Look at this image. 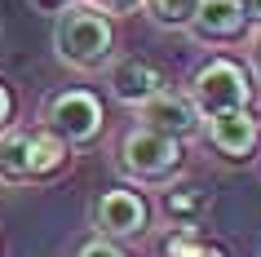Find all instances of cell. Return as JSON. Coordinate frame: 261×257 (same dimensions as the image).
<instances>
[{"label": "cell", "mask_w": 261, "mask_h": 257, "mask_svg": "<svg viewBox=\"0 0 261 257\" xmlns=\"http://www.w3.org/2000/svg\"><path fill=\"white\" fill-rule=\"evenodd\" d=\"M75 257H124V248L115 240H102V235H93V240H84L80 248H75Z\"/></svg>", "instance_id": "16"}, {"label": "cell", "mask_w": 261, "mask_h": 257, "mask_svg": "<svg viewBox=\"0 0 261 257\" xmlns=\"http://www.w3.org/2000/svg\"><path fill=\"white\" fill-rule=\"evenodd\" d=\"M164 257H226L217 244H204L199 230H173L164 240Z\"/></svg>", "instance_id": "14"}, {"label": "cell", "mask_w": 261, "mask_h": 257, "mask_svg": "<svg viewBox=\"0 0 261 257\" xmlns=\"http://www.w3.org/2000/svg\"><path fill=\"white\" fill-rule=\"evenodd\" d=\"M244 62H248V80L252 84H261V22L252 31H248V40H244Z\"/></svg>", "instance_id": "15"}, {"label": "cell", "mask_w": 261, "mask_h": 257, "mask_svg": "<svg viewBox=\"0 0 261 257\" xmlns=\"http://www.w3.org/2000/svg\"><path fill=\"white\" fill-rule=\"evenodd\" d=\"M0 186H31V129H0Z\"/></svg>", "instance_id": "11"}, {"label": "cell", "mask_w": 261, "mask_h": 257, "mask_svg": "<svg viewBox=\"0 0 261 257\" xmlns=\"http://www.w3.org/2000/svg\"><path fill=\"white\" fill-rule=\"evenodd\" d=\"M89 226H93V235L115 240V244L138 240L151 226V204L133 186H111L102 195H93V204H89Z\"/></svg>", "instance_id": "5"}, {"label": "cell", "mask_w": 261, "mask_h": 257, "mask_svg": "<svg viewBox=\"0 0 261 257\" xmlns=\"http://www.w3.org/2000/svg\"><path fill=\"white\" fill-rule=\"evenodd\" d=\"M199 133L208 137V147L217 151L221 160H230V164L252 160V155H257V147H261V120H257L248 107L221 111V115H208Z\"/></svg>", "instance_id": "7"}, {"label": "cell", "mask_w": 261, "mask_h": 257, "mask_svg": "<svg viewBox=\"0 0 261 257\" xmlns=\"http://www.w3.org/2000/svg\"><path fill=\"white\" fill-rule=\"evenodd\" d=\"M5 124H14V94H9V84L0 80V129Z\"/></svg>", "instance_id": "18"}, {"label": "cell", "mask_w": 261, "mask_h": 257, "mask_svg": "<svg viewBox=\"0 0 261 257\" xmlns=\"http://www.w3.org/2000/svg\"><path fill=\"white\" fill-rule=\"evenodd\" d=\"M40 14H58V9H67V5H75V0H31Z\"/></svg>", "instance_id": "19"}, {"label": "cell", "mask_w": 261, "mask_h": 257, "mask_svg": "<svg viewBox=\"0 0 261 257\" xmlns=\"http://www.w3.org/2000/svg\"><path fill=\"white\" fill-rule=\"evenodd\" d=\"M181 164H186V147L177 137L146 129V124H133L115 147V169L133 186H164L181 173Z\"/></svg>", "instance_id": "2"}, {"label": "cell", "mask_w": 261, "mask_h": 257, "mask_svg": "<svg viewBox=\"0 0 261 257\" xmlns=\"http://www.w3.org/2000/svg\"><path fill=\"white\" fill-rule=\"evenodd\" d=\"M107 84H111V98H115V102H124V107L138 111L151 94H160V89L168 84V76L155 67L151 58L120 54V58H111V62H107Z\"/></svg>", "instance_id": "8"}, {"label": "cell", "mask_w": 261, "mask_h": 257, "mask_svg": "<svg viewBox=\"0 0 261 257\" xmlns=\"http://www.w3.org/2000/svg\"><path fill=\"white\" fill-rule=\"evenodd\" d=\"M248 31V18L239 0H195V14L186 22V36L199 44H230Z\"/></svg>", "instance_id": "9"}, {"label": "cell", "mask_w": 261, "mask_h": 257, "mask_svg": "<svg viewBox=\"0 0 261 257\" xmlns=\"http://www.w3.org/2000/svg\"><path fill=\"white\" fill-rule=\"evenodd\" d=\"M213 208V195L204 186H195V182H164V195H160V213L173 222L177 230H199V222L208 217Z\"/></svg>", "instance_id": "10"}, {"label": "cell", "mask_w": 261, "mask_h": 257, "mask_svg": "<svg viewBox=\"0 0 261 257\" xmlns=\"http://www.w3.org/2000/svg\"><path fill=\"white\" fill-rule=\"evenodd\" d=\"M71 169V147L58 142L49 129H31V186L36 182H54Z\"/></svg>", "instance_id": "12"}, {"label": "cell", "mask_w": 261, "mask_h": 257, "mask_svg": "<svg viewBox=\"0 0 261 257\" xmlns=\"http://www.w3.org/2000/svg\"><path fill=\"white\" fill-rule=\"evenodd\" d=\"M138 124L155 129V133L177 137V142H191V137H199V129H204V115L195 111V102H191L186 89H168L164 84L160 94H151L138 107Z\"/></svg>", "instance_id": "6"}, {"label": "cell", "mask_w": 261, "mask_h": 257, "mask_svg": "<svg viewBox=\"0 0 261 257\" xmlns=\"http://www.w3.org/2000/svg\"><path fill=\"white\" fill-rule=\"evenodd\" d=\"M186 94H191L195 111L208 120V115H221V111L248 107V102H252V80H248L244 62H234V58H226V54H213V58H204V62L191 71Z\"/></svg>", "instance_id": "4"}, {"label": "cell", "mask_w": 261, "mask_h": 257, "mask_svg": "<svg viewBox=\"0 0 261 257\" xmlns=\"http://www.w3.org/2000/svg\"><path fill=\"white\" fill-rule=\"evenodd\" d=\"M54 54L62 67L80 71V76H93V71H107V62L115 58V18H107L93 5H67L54 14Z\"/></svg>", "instance_id": "1"}, {"label": "cell", "mask_w": 261, "mask_h": 257, "mask_svg": "<svg viewBox=\"0 0 261 257\" xmlns=\"http://www.w3.org/2000/svg\"><path fill=\"white\" fill-rule=\"evenodd\" d=\"M239 9H244L248 22H261V0H239Z\"/></svg>", "instance_id": "20"}, {"label": "cell", "mask_w": 261, "mask_h": 257, "mask_svg": "<svg viewBox=\"0 0 261 257\" xmlns=\"http://www.w3.org/2000/svg\"><path fill=\"white\" fill-rule=\"evenodd\" d=\"M138 9L151 18L155 27H164V31H186V22H191V14H195V0H142Z\"/></svg>", "instance_id": "13"}, {"label": "cell", "mask_w": 261, "mask_h": 257, "mask_svg": "<svg viewBox=\"0 0 261 257\" xmlns=\"http://www.w3.org/2000/svg\"><path fill=\"white\" fill-rule=\"evenodd\" d=\"M40 129H49L71 151L93 147L102 137V129H107L102 98L89 94V89H58V94L44 98V107H40Z\"/></svg>", "instance_id": "3"}, {"label": "cell", "mask_w": 261, "mask_h": 257, "mask_svg": "<svg viewBox=\"0 0 261 257\" xmlns=\"http://www.w3.org/2000/svg\"><path fill=\"white\" fill-rule=\"evenodd\" d=\"M84 5L102 9L107 18H124V14H138V5H142V0H84Z\"/></svg>", "instance_id": "17"}]
</instances>
